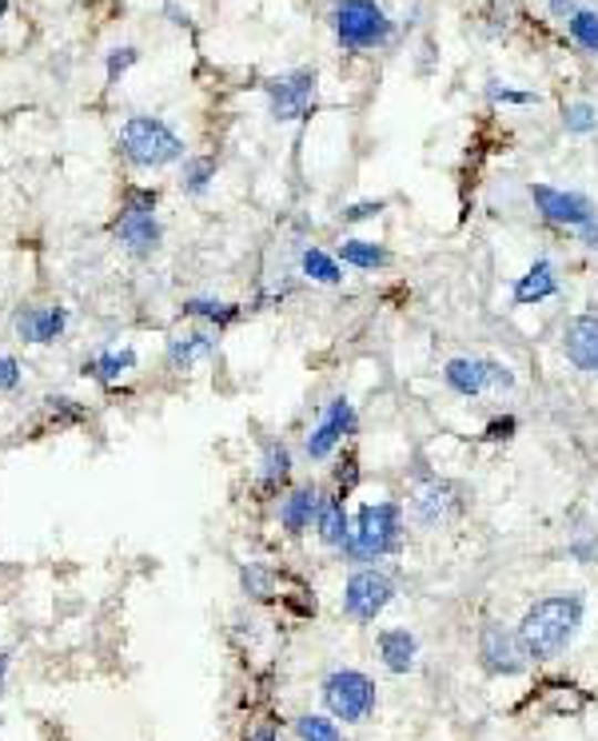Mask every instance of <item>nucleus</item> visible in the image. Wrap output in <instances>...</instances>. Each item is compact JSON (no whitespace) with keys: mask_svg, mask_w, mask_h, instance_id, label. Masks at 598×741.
I'll return each mask as SVG.
<instances>
[{"mask_svg":"<svg viewBox=\"0 0 598 741\" xmlns=\"http://www.w3.org/2000/svg\"><path fill=\"white\" fill-rule=\"evenodd\" d=\"M375 650H379V662L388 666L391 673H411L419 662V638L408 630V626H388V630H379Z\"/></svg>","mask_w":598,"mask_h":741,"instance_id":"15","label":"nucleus"},{"mask_svg":"<svg viewBox=\"0 0 598 741\" xmlns=\"http://www.w3.org/2000/svg\"><path fill=\"white\" fill-rule=\"evenodd\" d=\"M395 603V578L383 566H359L343 586V614L351 622H375Z\"/></svg>","mask_w":598,"mask_h":741,"instance_id":"7","label":"nucleus"},{"mask_svg":"<svg viewBox=\"0 0 598 741\" xmlns=\"http://www.w3.org/2000/svg\"><path fill=\"white\" fill-rule=\"evenodd\" d=\"M184 311H188V316L208 319V323H216V327H228V323H236V319H239V307L236 303H216V299H188V303H184Z\"/></svg>","mask_w":598,"mask_h":741,"instance_id":"28","label":"nucleus"},{"mask_svg":"<svg viewBox=\"0 0 598 741\" xmlns=\"http://www.w3.org/2000/svg\"><path fill=\"white\" fill-rule=\"evenodd\" d=\"M4 666H9V658H4V653H0V678H4Z\"/></svg>","mask_w":598,"mask_h":741,"instance_id":"41","label":"nucleus"},{"mask_svg":"<svg viewBox=\"0 0 598 741\" xmlns=\"http://www.w3.org/2000/svg\"><path fill=\"white\" fill-rule=\"evenodd\" d=\"M299 271H303V279H311V284H323V287L343 284V264H339L336 256H328L323 247H308V251L299 256Z\"/></svg>","mask_w":598,"mask_h":741,"instance_id":"22","label":"nucleus"},{"mask_svg":"<svg viewBox=\"0 0 598 741\" xmlns=\"http://www.w3.org/2000/svg\"><path fill=\"white\" fill-rule=\"evenodd\" d=\"M239 583H244V590H248L251 598H259V603H268L271 594H276V574L259 563L244 566V570H239Z\"/></svg>","mask_w":598,"mask_h":741,"instance_id":"29","label":"nucleus"},{"mask_svg":"<svg viewBox=\"0 0 598 741\" xmlns=\"http://www.w3.org/2000/svg\"><path fill=\"white\" fill-rule=\"evenodd\" d=\"M116 236H120V244L128 247L132 256H152L159 247V224H156V216H152V208H140V204H128L124 208V216L116 219Z\"/></svg>","mask_w":598,"mask_h":741,"instance_id":"14","label":"nucleus"},{"mask_svg":"<svg viewBox=\"0 0 598 741\" xmlns=\"http://www.w3.org/2000/svg\"><path fill=\"white\" fill-rule=\"evenodd\" d=\"M319 503H323V494L316 486H296L279 498V523L288 534H308L319 518Z\"/></svg>","mask_w":598,"mask_h":741,"instance_id":"16","label":"nucleus"},{"mask_svg":"<svg viewBox=\"0 0 598 741\" xmlns=\"http://www.w3.org/2000/svg\"><path fill=\"white\" fill-rule=\"evenodd\" d=\"M64 323H69L64 307H24L17 316V336L24 343H52L64 331Z\"/></svg>","mask_w":598,"mask_h":741,"instance_id":"18","label":"nucleus"},{"mask_svg":"<svg viewBox=\"0 0 598 741\" xmlns=\"http://www.w3.org/2000/svg\"><path fill=\"white\" fill-rule=\"evenodd\" d=\"M323 706L336 722L343 725H363L375 713L379 706V690L363 670H336L323 678Z\"/></svg>","mask_w":598,"mask_h":741,"instance_id":"5","label":"nucleus"},{"mask_svg":"<svg viewBox=\"0 0 598 741\" xmlns=\"http://www.w3.org/2000/svg\"><path fill=\"white\" fill-rule=\"evenodd\" d=\"M136 56H140L136 49H116V52H112V56H109V80L124 76V72H128L132 64H136Z\"/></svg>","mask_w":598,"mask_h":741,"instance_id":"36","label":"nucleus"},{"mask_svg":"<svg viewBox=\"0 0 598 741\" xmlns=\"http://www.w3.org/2000/svg\"><path fill=\"white\" fill-rule=\"evenodd\" d=\"M530 204L550 228L563 231H578L582 224L598 216V204L582 192H567V188H550V184H530Z\"/></svg>","mask_w":598,"mask_h":741,"instance_id":"9","label":"nucleus"},{"mask_svg":"<svg viewBox=\"0 0 598 741\" xmlns=\"http://www.w3.org/2000/svg\"><path fill=\"white\" fill-rule=\"evenodd\" d=\"M132 367H136V351H128V347H124V351H120V347H112V351H100L92 363H84V371H89V375H96L100 383H116V379L128 375Z\"/></svg>","mask_w":598,"mask_h":741,"instance_id":"23","label":"nucleus"},{"mask_svg":"<svg viewBox=\"0 0 598 741\" xmlns=\"http://www.w3.org/2000/svg\"><path fill=\"white\" fill-rule=\"evenodd\" d=\"M355 483H359V459L348 451L343 463H339V471H336V494L339 498H348V494L355 491Z\"/></svg>","mask_w":598,"mask_h":741,"instance_id":"32","label":"nucleus"},{"mask_svg":"<svg viewBox=\"0 0 598 741\" xmlns=\"http://www.w3.org/2000/svg\"><path fill=\"white\" fill-rule=\"evenodd\" d=\"M259 478L268 491H279V486L291 478V451L283 443H268L264 446V459H259Z\"/></svg>","mask_w":598,"mask_h":741,"instance_id":"24","label":"nucleus"},{"mask_svg":"<svg viewBox=\"0 0 598 741\" xmlns=\"http://www.w3.org/2000/svg\"><path fill=\"white\" fill-rule=\"evenodd\" d=\"M316 92H319V80H316V72L311 69L283 72V76L268 80L271 116H276L279 124H291V120L311 116V109H316Z\"/></svg>","mask_w":598,"mask_h":741,"instance_id":"12","label":"nucleus"},{"mask_svg":"<svg viewBox=\"0 0 598 741\" xmlns=\"http://www.w3.org/2000/svg\"><path fill=\"white\" fill-rule=\"evenodd\" d=\"M4 9H9V0H0V17H4Z\"/></svg>","mask_w":598,"mask_h":741,"instance_id":"42","label":"nucleus"},{"mask_svg":"<svg viewBox=\"0 0 598 741\" xmlns=\"http://www.w3.org/2000/svg\"><path fill=\"white\" fill-rule=\"evenodd\" d=\"M120 148L136 168H164L184 156V140L156 116H132L120 132Z\"/></svg>","mask_w":598,"mask_h":741,"instance_id":"4","label":"nucleus"},{"mask_svg":"<svg viewBox=\"0 0 598 741\" xmlns=\"http://www.w3.org/2000/svg\"><path fill=\"white\" fill-rule=\"evenodd\" d=\"M443 383L458 399H478L487 391H515V371L487 356H455L443 367Z\"/></svg>","mask_w":598,"mask_h":741,"instance_id":"6","label":"nucleus"},{"mask_svg":"<svg viewBox=\"0 0 598 741\" xmlns=\"http://www.w3.org/2000/svg\"><path fill=\"white\" fill-rule=\"evenodd\" d=\"M575 236H578V244H582V247H590V251H598V216L590 219V224H582V228H578Z\"/></svg>","mask_w":598,"mask_h":741,"instance_id":"38","label":"nucleus"},{"mask_svg":"<svg viewBox=\"0 0 598 741\" xmlns=\"http://www.w3.org/2000/svg\"><path fill=\"white\" fill-rule=\"evenodd\" d=\"M463 506H467L463 486L451 483V478L427 475L415 491H411L408 514H411V523L423 526V531H439V526H447L451 518H458Z\"/></svg>","mask_w":598,"mask_h":741,"instance_id":"8","label":"nucleus"},{"mask_svg":"<svg viewBox=\"0 0 598 741\" xmlns=\"http://www.w3.org/2000/svg\"><path fill=\"white\" fill-rule=\"evenodd\" d=\"M296 733L299 741H343V733H339L336 718H323V713H303V718H296Z\"/></svg>","mask_w":598,"mask_h":741,"instance_id":"27","label":"nucleus"},{"mask_svg":"<svg viewBox=\"0 0 598 741\" xmlns=\"http://www.w3.org/2000/svg\"><path fill=\"white\" fill-rule=\"evenodd\" d=\"M563 128L575 132V136H587V132L598 128V109L590 100H575V104L563 109Z\"/></svg>","mask_w":598,"mask_h":741,"instance_id":"30","label":"nucleus"},{"mask_svg":"<svg viewBox=\"0 0 598 741\" xmlns=\"http://www.w3.org/2000/svg\"><path fill=\"white\" fill-rule=\"evenodd\" d=\"M487 100L491 104H538L535 92H515V89H507V84H498V80L487 84Z\"/></svg>","mask_w":598,"mask_h":741,"instance_id":"33","label":"nucleus"},{"mask_svg":"<svg viewBox=\"0 0 598 741\" xmlns=\"http://www.w3.org/2000/svg\"><path fill=\"white\" fill-rule=\"evenodd\" d=\"M336 259L343 267H355V271H379V267H388L391 264V251L383 244H375V239H343L336 251Z\"/></svg>","mask_w":598,"mask_h":741,"instance_id":"20","label":"nucleus"},{"mask_svg":"<svg viewBox=\"0 0 598 741\" xmlns=\"http://www.w3.org/2000/svg\"><path fill=\"white\" fill-rule=\"evenodd\" d=\"M248 741H279V733H276V730H271V725H259V730H256V733H251V738H248Z\"/></svg>","mask_w":598,"mask_h":741,"instance_id":"40","label":"nucleus"},{"mask_svg":"<svg viewBox=\"0 0 598 741\" xmlns=\"http://www.w3.org/2000/svg\"><path fill=\"white\" fill-rule=\"evenodd\" d=\"M478 662L491 678H518L527 670V650L518 642V634L503 622H487L478 630Z\"/></svg>","mask_w":598,"mask_h":741,"instance_id":"11","label":"nucleus"},{"mask_svg":"<svg viewBox=\"0 0 598 741\" xmlns=\"http://www.w3.org/2000/svg\"><path fill=\"white\" fill-rule=\"evenodd\" d=\"M587 614V598L582 594H547L538 603L527 606V614L518 618L515 634L530 662H555L567 653V646L575 642L578 626Z\"/></svg>","mask_w":598,"mask_h":741,"instance_id":"1","label":"nucleus"},{"mask_svg":"<svg viewBox=\"0 0 598 741\" xmlns=\"http://www.w3.org/2000/svg\"><path fill=\"white\" fill-rule=\"evenodd\" d=\"M17 383H20V363L9 351H0V391H12Z\"/></svg>","mask_w":598,"mask_h":741,"instance_id":"37","label":"nucleus"},{"mask_svg":"<svg viewBox=\"0 0 598 741\" xmlns=\"http://www.w3.org/2000/svg\"><path fill=\"white\" fill-rule=\"evenodd\" d=\"M567 32L570 40H575L578 49L590 52V56H598V12L590 9H575L567 20Z\"/></svg>","mask_w":598,"mask_h":741,"instance_id":"25","label":"nucleus"},{"mask_svg":"<svg viewBox=\"0 0 598 741\" xmlns=\"http://www.w3.org/2000/svg\"><path fill=\"white\" fill-rule=\"evenodd\" d=\"M547 9H550V17L570 20V12H575V0H547Z\"/></svg>","mask_w":598,"mask_h":741,"instance_id":"39","label":"nucleus"},{"mask_svg":"<svg viewBox=\"0 0 598 741\" xmlns=\"http://www.w3.org/2000/svg\"><path fill=\"white\" fill-rule=\"evenodd\" d=\"M316 534L319 543L328 546H348L351 538V523H348V511H343V498L339 494H323V503H319V518H316Z\"/></svg>","mask_w":598,"mask_h":741,"instance_id":"19","label":"nucleus"},{"mask_svg":"<svg viewBox=\"0 0 598 741\" xmlns=\"http://www.w3.org/2000/svg\"><path fill=\"white\" fill-rule=\"evenodd\" d=\"M331 29L343 52H375L388 49L395 24L375 0H336L331 4Z\"/></svg>","mask_w":598,"mask_h":741,"instance_id":"3","label":"nucleus"},{"mask_svg":"<svg viewBox=\"0 0 598 741\" xmlns=\"http://www.w3.org/2000/svg\"><path fill=\"white\" fill-rule=\"evenodd\" d=\"M518 435V419L515 415H495L487 426H483V439L487 443H507V439Z\"/></svg>","mask_w":598,"mask_h":741,"instance_id":"34","label":"nucleus"},{"mask_svg":"<svg viewBox=\"0 0 598 741\" xmlns=\"http://www.w3.org/2000/svg\"><path fill=\"white\" fill-rule=\"evenodd\" d=\"M403 546V506L383 498V503H368L359 506V518H355V531H351L348 554L355 566H375L391 554H399Z\"/></svg>","mask_w":598,"mask_h":741,"instance_id":"2","label":"nucleus"},{"mask_svg":"<svg viewBox=\"0 0 598 741\" xmlns=\"http://www.w3.org/2000/svg\"><path fill=\"white\" fill-rule=\"evenodd\" d=\"M567 554L582 566L595 563L598 558V534L590 531V526H575V531L567 534Z\"/></svg>","mask_w":598,"mask_h":741,"instance_id":"31","label":"nucleus"},{"mask_svg":"<svg viewBox=\"0 0 598 741\" xmlns=\"http://www.w3.org/2000/svg\"><path fill=\"white\" fill-rule=\"evenodd\" d=\"M212 179H216V159L212 156H192V159H184V192L188 196H204V192L212 188Z\"/></svg>","mask_w":598,"mask_h":741,"instance_id":"26","label":"nucleus"},{"mask_svg":"<svg viewBox=\"0 0 598 741\" xmlns=\"http://www.w3.org/2000/svg\"><path fill=\"white\" fill-rule=\"evenodd\" d=\"M563 356L575 371L598 379V316L595 311H582V316H570L563 327Z\"/></svg>","mask_w":598,"mask_h":741,"instance_id":"13","label":"nucleus"},{"mask_svg":"<svg viewBox=\"0 0 598 741\" xmlns=\"http://www.w3.org/2000/svg\"><path fill=\"white\" fill-rule=\"evenodd\" d=\"M359 431V415L355 406L348 403V399L339 395L331 399L328 406H323V415H319V423L308 431V439H303V451H308V459H316V463H323V459H331L339 451V446L348 443L351 435Z\"/></svg>","mask_w":598,"mask_h":741,"instance_id":"10","label":"nucleus"},{"mask_svg":"<svg viewBox=\"0 0 598 741\" xmlns=\"http://www.w3.org/2000/svg\"><path fill=\"white\" fill-rule=\"evenodd\" d=\"M558 296V276H555V264L547 256H538L535 264L515 279V303L518 307H535L543 299H555Z\"/></svg>","mask_w":598,"mask_h":741,"instance_id":"17","label":"nucleus"},{"mask_svg":"<svg viewBox=\"0 0 598 741\" xmlns=\"http://www.w3.org/2000/svg\"><path fill=\"white\" fill-rule=\"evenodd\" d=\"M383 208H388L383 199H363V204H351V208L343 212V224H359V219H371V216H379Z\"/></svg>","mask_w":598,"mask_h":741,"instance_id":"35","label":"nucleus"},{"mask_svg":"<svg viewBox=\"0 0 598 741\" xmlns=\"http://www.w3.org/2000/svg\"><path fill=\"white\" fill-rule=\"evenodd\" d=\"M212 351H216V339H212L208 331H176V336L168 339V363L179 367V371L196 367L199 359H208Z\"/></svg>","mask_w":598,"mask_h":741,"instance_id":"21","label":"nucleus"}]
</instances>
